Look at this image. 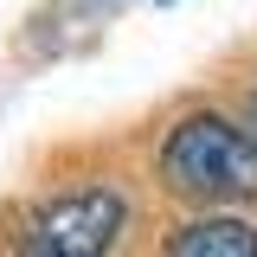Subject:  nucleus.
Returning a JSON list of instances; mask_svg holds the SVG:
<instances>
[{"mask_svg": "<svg viewBox=\"0 0 257 257\" xmlns=\"http://www.w3.org/2000/svg\"><path fill=\"white\" fill-rule=\"evenodd\" d=\"M122 231V199L103 193H71V199H52L39 206L20 238V257H109Z\"/></svg>", "mask_w": 257, "mask_h": 257, "instance_id": "nucleus-2", "label": "nucleus"}, {"mask_svg": "<svg viewBox=\"0 0 257 257\" xmlns=\"http://www.w3.org/2000/svg\"><path fill=\"white\" fill-rule=\"evenodd\" d=\"M161 174L193 199H257V142L225 116H187L161 148Z\"/></svg>", "mask_w": 257, "mask_h": 257, "instance_id": "nucleus-1", "label": "nucleus"}, {"mask_svg": "<svg viewBox=\"0 0 257 257\" xmlns=\"http://www.w3.org/2000/svg\"><path fill=\"white\" fill-rule=\"evenodd\" d=\"M167 257H257V231L244 219H193Z\"/></svg>", "mask_w": 257, "mask_h": 257, "instance_id": "nucleus-3", "label": "nucleus"}, {"mask_svg": "<svg viewBox=\"0 0 257 257\" xmlns=\"http://www.w3.org/2000/svg\"><path fill=\"white\" fill-rule=\"evenodd\" d=\"M251 116H257V90H251Z\"/></svg>", "mask_w": 257, "mask_h": 257, "instance_id": "nucleus-4", "label": "nucleus"}]
</instances>
